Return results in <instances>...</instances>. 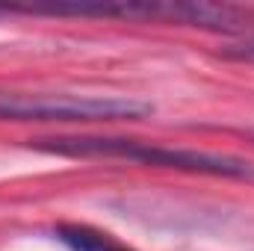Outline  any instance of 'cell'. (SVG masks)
I'll return each instance as SVG.
<instances>
[{
    "label": "cell",
    "mask_w": 254,
    "mask_h": 251,
    "mask_svg": "<svg viewBox=\"0 0 254 251\" xmlns=\"http://www.w3.org/2000/svg\"><path fill=\"white\" fill-rule=\"evenodd\" d=\"M225 60H240V63H254V36H243L231 45L222 48Z\"/></svg>",
    "instance_id": "5"
},
{
    "label": "cell",
    "mask_w": 254,
    "mask_h": 251,
    "mask_svg": "<svg viewBox=\"0 0 254 251\" xmlns=\"http://www.w3.org/2000/svg\"><path fill=\"white\" fill-rule=\"evenodd\" d=\"M57 240L71 251H133L122 243H116L110 234H101L89 225H60Z\"/></svg>",
    "instance_id": "4"
},
{
    "label": "cell",
    "mask_w": 254,
    "mask_h": 251,
    "mask_svg": "<svg viewBox=\"0 0 254 251\" xmlns=\"http://www.w3.org/2000/svg\"><path fill=\"white\" fill-rule=\"evenodd\" d=\"M36 15H80V18H127V21H166L201 27L228 36H254V12L234 3L207 0H169V3H116V6H51L33 9Z\"/></svg>",
    "instance_id": "2"
},
{
    "label": "cell",
    "mask_w": 254,
    "mask_h": 251,
    "mask_svg": "<svg viewBox=\"0 0 254 251\" xmlns=\"http://www.w3.org/2000/svg\"><path fill=\"white\" fill-rule=\"evenodd\" d=\"M39 151L63 154V157H122L145 166L192 172V175H213V178H237L254 181V166L228 157V154H204V151H184V148H163L151 142L136 139H107V136H54V139H36L30 142Z\"/></svg>",
    "instance_id": "1"
},
{
    "label": "cell",
    "mask_w": 254,
    "mask_h": 251,
    "mask_svg": "<svg viewBox=\"0 0 254 251\" xmlns=\"http://www.w3.org/2000/svg\"><path fill=\"white\" fill-rule=\"evenodd\" d=\"M154 107L127 98H68V95H18L0 92V119L12 122H113L142 119Z\"/></svg>",
    "instance_id": "3"
}]
</instances>
